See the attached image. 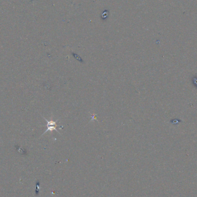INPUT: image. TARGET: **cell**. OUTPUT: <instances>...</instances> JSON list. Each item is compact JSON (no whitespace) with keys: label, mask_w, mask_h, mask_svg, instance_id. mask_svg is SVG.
Wrapping results in <instances>:
<instances>
[{"label":"cell","mask_w":197,"mask_h":197,"mask_svg":"<svg viewBox=\"0 0 197 197\" xmlns=\"http://www.w3.org/2000/svg\"><path fill=\"white\" fill-rule=\"evenodd\" d=\"M43 118L45 119V120L47 122V129L43 133V134H45L46 132L47 131H52L53 130H55L57 132H58V130H57V122L53 121V120H48L47 119L45 118V117H43Z\"/></svg>","instance_id":"obj_1"}]
</instances>
